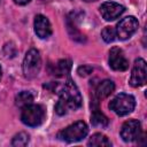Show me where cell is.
Masks as SVG:
<instances>
[{
	"label": "cell",
	"instance_id": "1",
	"mask_svg": "<svg viewBox=\"0 0 147 147\" xmlns=\"http://www.w3.org/2000/svg\"><path fill=\"white\" fill-rule=\"evenodd\" d=\"M59 101L55 105L57 115H64L69 110H76L82 106V95L72 79H68L59 90Z\"/></svg>",
	"mask_w": 147,
	"mask_h": 147
},
{
	"label": "cell",
	"instance_id": "2",
	"mask_svg": "<svg viewBox=\"0 0 147 147\" xmlns=\"http://www.w3.org/2000/svg\"><path fill=\"white\" fill-rule=\"evenodd\" d=\"M87 132H88V127H87L86 123L83 121H78V122H75L74 124L67 126L65 129L61 130L57 133V138L62 141L76 142V141H79L83 138H85Z\"/></svg>",
	"mask_w": 147,
	"mask_h": 147
},
{
	"label": "cell",
	"instance_id": "3",
	"mask_svg": "<svg viewBox=\"0 0 147 147\" xmlns=\"http://www.w3.org/2000/svg\"><path fill=\"white\" fill-rule=\"evenodd\" d=\"M136 107V100L131 94L119 93L110 102L109 108L118 116H125L130 114Z\"/></svg>",
	"mask_w": 147,
	"mask_h": 147
},
{
	"label": "cell",
	"instance_id": "4",
	"mask_svg": "<svg viewBox=\"0 0 147 147\" xmlns=\"http://www.w3.org/2000/svg\"><path fill=\"white\" fill-rule=\"evenodd\" d=\"M41 68V57L37 49L31 48L25 54L24 61H23V74L25 78L33 79L38 76Z\"/></svg>",
	"mask_w": 147,
	"mask_h": 147
},
{
	"label": "cell",
	"instance_id": "5",
	"mask_svg": "<svg viewBox=\"0 0 147 147\" xmlns=\"http://www.w3.org/2000/svg\"><path fill=\"white\" fill-rule=\"evenodd\" d=\"M45 118V110L40 105L30 103L22 108L21 119L28 126H38Z\"/></svg>",
	"mask_w": 147,
	"mask_h": 147
},
{
	"label": "cell",
	"instance_id": "6",
	"mask_svg": "<svg viewBox=\"0 0 147 147\" xmlns=\"http://www.w3.org/2000/svg\"><path fill=\"white\" fill-rule=\"evenodd\" d=\"M138 26H139V23L134 16H126L117 23L116 36L122 40L129 39L138 30Z\"/></svg>",
	"mask_w": 147,
	"mask_h": 147
},
{
	"label": "cell",
	"instance_id": "7",
	"mask_svg": "<svg viewBox=\"0 0 147 147\" xmlns=\"http://www.w3.org/2000/svg\"><path fill=\"white\" fill-rule=\"evenodd\" d=\"M147 80V65L144 59H137L131 72L130 85L132 87H139L145 85Z\"/></svg>",
	"mask_w": 147,
	"mask_h": 147
},
{
	"label": "cell",
	"instance_id": "8",
	"mask_svg": "<svg viewBox=\"0 0 147 147\" xmlns=\"http://www.w3.org/2000/svg\"><path fill=\"white\" fill-rule=\"evenodd\" d=\"M141 136V124L137 119L126 121L121 129V137L125 142H131L139 139Z\"/></svg>",
	"mask_w": 147,
	"mask_h": 147
},
{
	"label": "cell",
	"instance_id": "9",
	"mask_svg": "<svg viewBox=\"0 0 147 147\" xmlns=\"http://www.w3.org/2000/svg\"><path fill=\"white\" fill-rule=\"evenodd\" d=\"M109 65L116 71H124L129 68V61L119 47H113L109 52Z\"/></svg>",
	"mask_w": 147,
	"mask_h": 147
},
{
	"label": "cell",
	"instance_id": "10",
	"mask_svg": "<svg viewBox=\"0 0 147 147\" xmlns=\"http://www.w3.org/2000/svg\"><path fill=\"white\" fill-rule=\"evenodd\" d=\"M124 6L114 1H106L100 6V13L106 21H113L119 17L124 13Z\"/></svg>",
	"mask_w": 147,
	"mask_h": 147
},
{
	"label": "cell",
	"instance_id": "11",
	"mask_svg": "<svg viewBox=\"0 0 147 147\" xmlns=\"http://www.w3.org/2000/svg\"><path fill=\"white\" fill-rule=\"evenodd\" d=\"M34 32L41 39L48 38L52 34V26L46 16L39 14L34 17Z\"/></svg>",
	"mask_w": 147,
	"mask_h": 147
},
{
	"label": "cell",
	"instance_id": "12",
	"mask_svg": "<svg viewBox=\"0 0 147 147\" xmlns=\"http://www.w3.org/2000/svg\"><path fill=\"white\" fill-rule=\"evenodd\" d=\"M115 90V84L110 79H105L100 82L95 88V95L98 99H105L110 95Z\"/></svg>",
	"mask_w": 147,
	"mask_h": 147
},
{
	"label": "cell",
	"instance_id": "13",
	"mask_svg": "<svg viewBox=\"0 0 147 147\" xmlns=\"http://www.w3.org/2000/svg\"><path fill=\"white\" fill-rule=\"evenodd\" d=\"M67 28H68V31H69V34L70 37L76 40V41H79V42H83L85 41V37L84 34H82L77 28H76V13H71L68 18H67Z\"/></svg>",
	"mask_w": 147,
	"mask_h": 147
},
{
	"label": "cell",
	"instance_id": "14",
	"mask_svg": "<svg viewBox=\"0 0 147 147\" xmlns=\"http://www.w3.org/2000/svg\"><path fill=\"white\" fill-rule=\"evenodd\" d=\"M33 99H34V95H33L32 92H30V91H22L15 98V105L17 107L23 108V107L32 103Z\"/></svg>",
	"mask_w": 147,
	"mask_h": 147
},
{
	"label": "cell",
	"instance_id": "15",
	"mask_svg": "<svg viewBox=\"0 0 147 147\" xmlns=\"http://www.w3.org/2000/svg\"><path fill=\"white\" fill-rule=\"evenodd\" d=\"M88 146H96V147H108V146H111V142L110 140L101 134V133H95L93 134L90 140H88Z\"/></svg>",
	"mask_w": 147,
	"mask_h": 147
},
{
	"label": "cell",
	"instance_id": "16",
	"mask_svg": "<svg viewBox=\"0 0 147 147\" xmlns=\"http://www.w3.org/2000/svg\"><path fill=\"white\" fill-rule=\"evenodd\" d=\"M70 69H71V61L70 60H60L55 68H54V71H53V75H56V76H64V75H68L70 72Z\"/></svg>",
	"mask_w": 147,
	"mask_h": 147
},
{
	"label": "cell",
	"instance_id": "17",
	"mask_svg": "<svg viewBox=\"0 0 147 147\" xmlns=\"http://www.w3.org/2000/svg\"><path fill=\"white\" fill-rule=\"evenodd\" d=\"M91 123H92V125H94L96 127H106L108 125L109 121L101 111H99L98 109H94L93 114L91 116Z\"/></svg>",
	"mask_w": 147,
	"mask_h": 147
},
{
	"label": "cell",
	"instance_id": "18",
	"mask_svg": "<svg viewBox=\"0 0 147 147\" xmlns=\"http://www.w3.org/2000/svg\"><path fill=\"white\" fill-rule=\"evenodd\" d=\"M28 144H29V134L25 132L17 133L11 141V145L15 147H23V146H26Z\"/></svg>",
	"mask_w": 147,
	"mask_h": 147
},
{
	"label": "cell",
	"instance_id": "19",
	"mask_svg": "<svg viewBox=\"0 0 147 147\" xmlns=\"http://www.w3.org/2000/svg\"><path fill=\"white\" fill-rule=\"evenodd\" d=\"M101 37L106 42H111L115 40L116 37V30L113 26H106L101 31Z\"/></svg>",
	"mask_w": 147,
	"mask_h": 147
},
{
	"label": "cell",
	"instance_id": "20",
	"mask_svg": "<svg viewBox=\"0 0 147 147\" xmlns=\"http://www.w3.org/2000/svg\"><path fill=\"white\" fill-rule=\"evenodd\" d=\"M92 71H93V68H92L91 65H87V64L80 65V67L77 69L78 75L82 76V77H86V76H88L90 74H92Z\"/></svg>",
	"mask_w": 147,
	"mask_h": 147
},
{
	"label": "cell",
	"instance_id": "21",
	"mask_svg": "<svg viewBox=\"0 0 147 147\" xmlns=\"http://www.w3.org/2000/svg\"><path fill=\"white\" fill-rule=\"evenodd\" d=\"M31 0H14V2L15 3H17V5H26V3H29Z\"/></svg>",
	"mask_w": 147,
	"mask_h": 147
},
{
	"label": "cell",
	"instance_id": "22",
	"mask_svg": "<svg viewBox=\"0 0 147 147\" xmlns=\"http://www.w3.org/2000/svg\"><path fill=\"white\" fill-rule=\"evenodd\" d=\"M84 1H86V2H91V1H96V0H84Z\"/></svg>",
	"mask_w": 147,
	"mask_h": 147
},
{
	"label": "cell",
	"instance_id": "23",
	"mask_svg": "<svg viewBox=\"0 0 147 147\" xmlns=\"http://www.w3.org/2000/svg\"><path fill=\"white\" fill-rule=\"evenodd\" d=\"M1 75H2V70H1V67H0V79H1Z\"/></svg>",
	"mask_w": 147,
	"mask_h": 147
}]
</instances>
